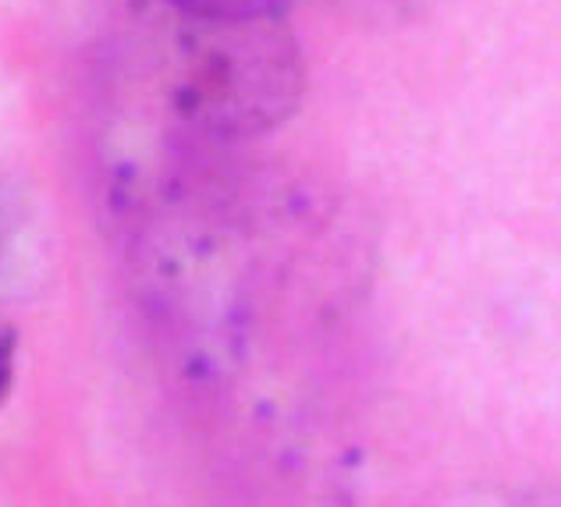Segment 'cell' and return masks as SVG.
I'll use <instances>...</instances> for the list:
<instances>
[{
  "mask_svg": "<svg viewBox=\"0 0 561 507\" xmlns=\"http://www.w3.org/2000/svg\"><path fill=\"white\" fill-rule=\"evenodd\" d=\"M11 372H14V337L0 320V401L11 391Z\"/></svg>",
  "mask_w": 561,
  "mask_h": 507,
  "instance_id": "obj_3",
  "label": "cell"
},
{
  "mask_svg": "<svg viewBox=\"0 0 561 507\" xmlns=\"http://www.w3.org/2000/svg\"><path fill=\"white\" fill-rule=\"evenodd\" d=\"M185 19L179 96L188 117L225 136H249L295 111L302 65L299 47L277 14Z\"/></svg>",
  "mask_w": 561,
  "mask_h": 507,
  "instance_id": "obj_1",
  "label": "cell"
},
{
  "mask_svg": "<svg viewBox=\"0 0 561 507\" xmlns=\"http://www.w3.org/2000/svg\"><path fill=\"white\" fill-rule=\"evenodd\" d=\"M171 4L196 19H256V14H277L285 0H171Z\"/></svg>",
  "mask_w": 561,
  "mask_h": 507,
  "instance_id": "obj_2",
  "label": "cell"
}]
</instances>
